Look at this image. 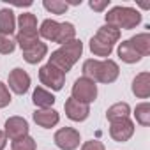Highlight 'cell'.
Masks as SVG:
<instances>
[{"instance_id":"6da1fadb","label":"cell","mask_w":150,"mask_h":150,"mask_svg":"<svg viewBox=\"0 0 150 150\" xmlns=\"http://www.w3.org/2000/svg\"><path fill=\"white\" fill-rule=\"evenodd\" d=\"M83 76L92 80L94 83H113L118 74H120V69H118V64L111 58H104V60H96V58H88L83 62Z\"/></svg>"},{"instance_id":"7a4b0ae2","label":"cell","mask_w":150,"mask_h":150,"mask_svg":"<svg viewBox=\"0 0 150 150\" xmlns=\"http://www.w3.org/2000/svg\"><path fill=\"white\" fill-rule=\"evenodd\" d=\"M81 53H83V42H81L80 39H74V41H71V42L60 46L58 50H55V51L51 53L48 64L55 65V67L60 69L64 74H67V72L72 69V65L80 60Z\"/></svg>"},{"instance_id":"3957f363","label":"cell","mask_w":150,"mask_h":150,"mask_svg":"<svg viewBox=\"0 0 150 150\" xmlns=\"http://www.w3.org/2000/svg\"><path fill=\"white\" fill-rule=\"evenodd\" d=\"M139 23H141V14H139V11L132 9V7L117 6L111 11H108V14H106V25H110L117 30H120V28L131 30V28H136Z\"/></svg>"},{"instance_id":"277c9868","label":"cell","mask_w":150,"mask_h":150,"mask_svg":"<svg viewBox=\"0 0 150 150\" xmlns=\"http://www.w3.org/2000/svg\"><path fill=\"white\" fill-rule=\"evenodd\" d=\"M39 30H37V18L32 13H23L18 18V35L16 44L21 48V51L28 50L35 42H39Z\"/></svg>"},{"instance_id":"5b68a950","label":"cell","mask_w":150,"mask_h":150,"mask_svg":"<svg viewBox=\"0 0 150 150\" xmlns=\"http://www.w3.org/2000/svg\"><path fill=\"white\" fill-rule=\"evenodd\" d=\"M118 39H120V30H117L110 25H104L90 39V51L96 57H110L115 48V42Z\"/></svg>"},{"instance_id":"8992f818","label":"cell","mask_w":150,"mask_h":150,"mask_svg":"<svg viewBox=\"0 0 150 150\" xmlns=\"http://www.w3.org/2000/svg\"><path fill=\"white\" fill-rule=\"evenodd\" d=\"M71 94H72V99H76L78 103L90 104V103H94L97 99V85L92 80L81 76V78H78L74 81Z\"/></svg>"},{"instance_id":"52a82bcc","label":"cell","mask_w":150,"mask_h":150,"mask_svg":"<svg viewBox=\"0 0 150 150\" xmlns=\"http://www.w3.org/2000/svg\"><path fill=\"white\" fill-rule=\"evenodd\" d=\"M39 80H41V83H42V85H46L48 88H51V90L58 92V90H62V88H64V83H65V74H64L60 69H57L55 65L46 64V65H42V67L39 69Z\"/></svg>"},{"instance_id":"ba28073f","label":"cell","mask_w":150,"mask_h":150,"mask_svg":"<svg viewBox=\"0 0 150 150\" xmlns=\"http://www.w3.org/2000/svg\"><path fill=\"white\" fill-rule=\"evenodd\" d=\"M53 141L60 150H76L81 141L80 131H76L74 127H62L55 132Z\"/></svg>"},{"instance_id":"9c48e42d","label":"cell","mask_w":150,"mask_h":150,"mask_svg":"<svg viewBox=\"0 0 150 150\" xmlns=\"http://www.w3.org/2000/svg\"><path fill=\"white\" fill-rule=\"evenodd\" d=\"M134 134V124L131 118H118V120H111L110 122V136L118 141H129Z\"/></svg>"},{"instance_id":"30bf717a","label":"cell","mask_w":150,"mask_h":150,"mask_svg":"<svg viewBox=\"0 0 150 150\" xmlns=\"http://www.w3.org/2000/svg\"><path fill=\"white\" fill-rule=\"evenodd\" d=\"M7 81H9V88L14 94H18V96L27 94L28 88H30V76H28V72L23 71L21 67H16V69H13L9 72Z\"/></svg>"},{"instance_id":"8fae6325","label":"cell","mask_w":150,"mask_h":150,"mask_svg":"<svg viewBox=\"0 0 150 150\" xmlns=\"http://www.w3.org/2000/svg\"><path fill=\"white\" fill-rule=\"evenodd\" d=\"M64 110H65L67 118L72 120V122H83V120H87L88 115H90V106H88V104L78 103L76 99H72V97L65 101Z\"/></svg>"},{"instance_id":"7c38bea8","label":"cell","mask_w":150,"mask_h":150,"mask_svg":"<svg viewBox=\"0 0 150 150\" xmlns=\"http://www.w3.org/2000/svg\"><path fill=\"white\" fill-rule=\"evenodd\" d=\"M6 136L9 139H20L23 136H28V122L23 117H11L6 122V129H4Z\"/></svg>"},{"instance_id":"4fadbf2b","label":"cell","mask_w":150,"mask_h":150,"mask_svg":"<svg viewBox=\"0 0 150 150\" xmlns=\"http://www.w3.org/2000/svg\"><path fill=\"white\" fill-rule=\"evenodd\" d=\"M32 117H34V122H35L39 127H42V129H51V127H55V125L58 124V120H60L58 111H55L53 108L35 110Z\"/></svg>"},{"instance_id":"5bb4252c","label":"cell","mask_w":150,"mask_h":150,"mask_svg":"<svg viewBox=\"0 0 150 150\" xmlns=\"http://www.w3.org/2000/svg\"><path fill=\"white\" fill-rule=\"evenodd\" d=\"M132 94L139 99L150 97V72H139L132 80Z\"/></svg>"},{"instance_id":"9a60e30c","label":"cell","mask_w":150,"mask_h":150,"mask_svg":"<svg viewBox=\"0 0 150 150\" xmlns=\"http://www.w3.org/2000/svg\"><path fill=\"white\" fill-rule=\"evenodd\" d=\"M48 55V46L44 44V42H35L34 46H30L28 50H25L23 51V60L27 62V64H39L44 57Z\"/></svg>"},{"instance_id":"2e32d148","label":"cell","mask_w":150,"mask_h":150,"mask_svg":"<svg viewBox=\"0 0 150 150\" xmlns=\"http://www.w3.org/2000/svg\"><path fill=\"white\" fill-rule=\"evenodd\" d=\"M14 30H16V18H14L13 9L9 7L0 9V34L13 35Z\"/></svg>"},{"instance_id":"e0dca14e","label":"cell","mask_w":150,"mask_h":150,"mask_svg":"<svg viewBox=\"0 0 150 150\" xmlns=\"http://www.w3.org/2000/svg\"><path fill=\"white\" fill-rule=\"evenodd\" d=\"M32 103L37 106V110H44V108H51L55 104V96L51 92H48L42 87H37L32 94Z\"/></svg>"},{"instance_id":"ac0fdd59","label":"cell","mask_w":150,"mask_h":150,"mask_svg":"<svg viewBox=\"0 0 150 150\" xmlns=\"http://www.w3.org/2000/svg\"><path fill=\"white\" fill-rule=\"evenodd\" d=\"M118 57H120V60L125 62V64H136V62L141 60V55L134 50V46L131 44L129 39L120 42V46H118Z\"/></svg>"},{"instance_id":"d6986e66","label":"cell","mask_w":150,"mask_h":150,"mask_svg":"<svg viewBox=\"0 0 150 150\" xmlns=\"http://www.w3.org/2000/svg\"><path fill=\"white\" fill-rule=\"evenodd\" d=\"M58 28H60V23L58 21H55V20H44L41 23V27L37 28L39 30V37L55 42V39L58 35Z\"/></svg>"},{"instance_id":"ffe728a7","label":"cell","mask_w":150,"mask_h":150,"mask_svg":"<svg viewBox=\"0 0 150 150\" xmlns=\"http://www.w3.org/2000/svg\"><path fill=\"white\" fill-rule=\"evenodd\" d=\"M129 41H131V44L134 46V50H136L141 57L150 55V34H148V32L136 34V35H134V37H131Z\"/></svg>"},{"instance_id":"44dd1931","label":"cell","mask_w":150,"mask_h":150,"mask_svg":"<svg viewBox=\"0 0 150 150\" xmlns=\"http://www.w3.org/2000/svg\"><path fill=\"white\" fill-rule=\"evenodd\" d=\"M74 39H76V28H74V25L69 23V21L60 23L58 35H57L55 42H58L60 46H64V44H67V42H71V41H74Z\"/></svg>"},{"instance_id":"7402d4cb","label":"cell","mask_w":150,"mask_h":150,"mask_svg":"<svg viewBox=\"0 0 150 150\" xmlns=\"http://www.w3.org/2000/svg\"><path fill=\"white\" fill-rule=\"evenodd\" d=\"M129 115H131V106L127 103H115L106 111V118L110 122L111 120H118V118H129Z\"/></svg>"},{"instance_id":"603a6c76","label":"cell","mask_w":150,"mask_h":150,"mask_svg":"<svg viewBox=\"0 0 150 150\" xmlns=\"http://www.w3.org/2000/svg\"><path fill=\"white\" fill-rule=\"evenodd\" d=\"M134 117H136V122L141 124V125H150V104L148 103H141L136 106L134 110Z\"/></svg>"},{"instance_id":"cb8c5ba5","label":"cell","mask_w":150,"mask_h":150,"mask_svg":"<svg viewBox=\"0 0 150 150\" xmlns=\"http://www.w3.org/2000/svg\"><path fill=\"white\" fill-rule=\"evenodd\" d=\"M37 143L32 136H23L20 139H14L11 145V150H35Z\"/></svg>"},{"instance_id":"d4e9b609","label":"cell","mask_w":150,"mask_h":150,"mask_svg":"<svg viewBox=\"0 0 150 150\" xmlns=\"http://www.w3.org/2000/svg\"><path fill=\"white\" fill-rule=\"evenodd\" d=\"M16 37L13 35H6V34H0V53L2 55H9L16 50Z\"/></svg>"},{"instance_id":"484cf974","label":"cell","mask_w":150,"mask_h":150,"mask_svg":"<svg viewBox=\"0 0 150 150\" xmlns=\"http://www.w3.org/2000/svg\"><path fill=\"white\" fill-rule=\"evenodd\" d=\"M44 9L50 11L51 14H64L67 11V2H62V0H44L42 2Z\"/></svg>"},{"instance_id":"4316f807","label":"cell","mask_w":150,"mask_h":150,"mask_svg":"<svg viewBox=\"0 0 150 150\" xmlns=\"http://www.w3.org/2000/svg\"><path fill=\"white\" fill-rule=\"evenodd\" d=\"M11 104V94H9V88L7 85H4L0 81V108H6Z\"/></svg>"},{"instance_id":"83f0119b","label":"cell","mask_w":150,"mask_h":150,"mask_svg":"<svg viewBox=\"0 0 150 150\" xmlns=\"http://www.w3.org/2000/svg\"><path fill=\"white\" fill-rule=\"evenodd\" d=\"M81 150H106V148H104V145H103L101 141L90 139V141H85V143L81 145Z\"/></svg>"},{"instance_id":"f1b7e54d","label":"cell","mask_w":150,"mask_h":150,"mask_svg":"<svg viewBox=\"0 0 150 150\" xmlns=\"http://www.w3.org/2000/svg\"><path fill=\"white\" fill-rule=\"evenodd\" d=\"M88 6H90V9H94V11L101 13V11H104V9L110 6V0H90Z\"/></svg>"},{"instance_id":"f546056e","label":"cell","mask_w":150,"mask_h":150,"mask_svg":"<svg viewBox=\"0 0 150 150\" xmlns=\"http://www.w3.org/2000/svg\"><path fill=\"white\" fill-rule=\"evenodd\" d=\"M6 145H7V136H6L4 131H0V150H4Z\"/></svg>"}]
</instances>
